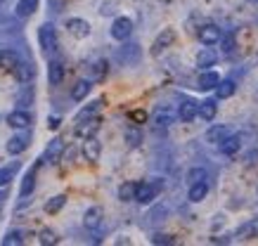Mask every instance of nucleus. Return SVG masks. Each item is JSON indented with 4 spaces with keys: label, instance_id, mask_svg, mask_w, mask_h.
Masks as SVG:
<instances>
[{
    "label": "nucleus",
    "instance_id": "obj_11",
    "mask_svg": "<svg viewBox=\"0 0 258 246\" xmlns=\"http://www.w3.org/2000/svg\"><path fill=\"white\" fill-rule=\"evenodd\" d=\"M8 126L17 128V130H24V128L31 126V114H26V111H12L8 116Z\"/></svg>",
    "mask_w": 258,
    "mask_h": 246
},
{
    "label": "nucleus",
    "instance_id": "obj_32",
    "mask_svg": "<svg viewBox=\"0 0 258 246\" xmlns=\"http://www.w3.org/2000/svg\"><path fill=\"white\" fill-rule=\"evenodd\" d=\"M135 185L138 183H123L118 187V199L121 201H135Z\"/></svg>",
    "mask_w": 258,
    "mask_h": 246
},
{
    "label": "nucleus",
    "instance_id": "obj_10",
    "mask_svg": "<svg viewBox=\"0 0 258 246\" xmlns=\"http://www.w3.org/2000/svg\"><path fill=\"white\" fill-rule=\"evenodd\" d=\"M102 208L100 206H90L86 211V215H83V227H86V230H97V227H100L102 225Z\"/></svg>",
    "mask_w": 258,
    "mask_h": 246
},
{
    "label": "nucleus",
    "instance_id": "obj_31",
    "mask_svg": "<svg viewBox=\"0 0 258 246\" xmlns=\"http://www.w3.org/2000/svg\"><path fill=\"white\" fill-rule=\"evenodd\" d=\"M12 73H15V76H17V80H22V83H26V80H29V78H31V76H33L31 66H29V64H24L22 59H19V64H17L15 69H12Z\"/></svg>",
    "mask_w": 258,
    "mask_h": 246
},
{
    "label": "nucleus",
    "instance_id": "obj_30",
    "mask_svg": "<svg viewBox=\"0 0 258 246\" xmlns=\"http://www.w3.org/2000/svg\"><path fill=\"white\" fill-rule=\"evenodd\" d=\"M100 107H102V100L86 104V107H83V109H81L79 114H76V121H81V119H90V116H97V111H100Z\"/></svg>",
    "mask_w": 258,
    "mask_h": 246
},
{
    "label": "nucleus",
    "instance_id": "obj_3",
    "mask_svg": "<svg viewBox=\"0 0 258 246\" xmlns=\"http://www.w3.org/2000/svg\"><path fill=\"white\" fill-rule=\"evenodd\" d=\"M159 194L157 183H138L135 185V201L138 204H152Z\"/></svg>",
    "mask_w": 258,
    "mask_h": 246
},
{
    "label": "nucleus",
    "instance_id": "obj_15",
    "mask_svg": "<svg viewBox=\"0 0 258 246\" xmlns=\"http://www.w3.org/2000/svg\"><path fill=\"white\" fill-rule=\"evenodd\" d=\"M239 147H242V140L237 135H227L225 140H220L218 142V149L225 154V156H232V154H237L239 151Z\"/></svg>",
    "mask_w": 258,
    "mask_h": 246
},
{
    "label": "nucleus",
    "instance_id": "obj_4",
    "mask_svg": "<svg viewBox=\"0 0 258 246\" xmlns=\"http://www.w3.org/2000/svg\"><path fill=\"white\" fill-rule=\"evenodd\" d=\"M97 130H100V119H97V116H90V119L76 121V128H74L76 137H81V140H86V137H93Z\"/></svg>",
    "mask_w": 258,
    "mask_h": 246
},
{
    "label": "nucleus",
    "instance_id": "obj_13",
    "mask_svg": "<svg viewBox=\"0 0 258 246\" xmlns=\"http://www.w3.org/2000/svg\"><path fill=\"white\" fill-rule=\"evenodd\" d=\"M206 194H209V185H206V180H202V183H192V185H189L187 199L192 201V204H199V201H204V199H206Z\"/></svg>",
    "mask_w": 258,
    "mask_h": 246
},
{
    "label": "nucleus",
    "instance_id": "obj_26",
    "mask_svg": "<svg viewBox=\"0 0 258 246\" xmlns=\"http://www.w3.org/2000/svg\"><path fill=\"white\" fill-rule=\"evenodd\" d=\"M230 135V130H227L225 126H213L206 130V142H211V144H218L220 140H225V137Z\"/></svg>",
    "mask_w": 258,
    "mask_h": 246
},
{
    "label": "nucleus",
    "instance_id": "obj_29",
    "mask_svg": "<svg viewBox=\"0 0 258 246\" xmlns=\"http://www.w3.org/2000/svg\"><path fill=\"white\" fill-rule=\"evenodd\" d=\"M38 241H40L43 246H55V244H59V237H57V232H55V230L45 227V230H40V232H38Z\"/></svg>",
    "mask_w": 258,
    "mask_h": 246
},
{
    "label": "nucleus",
    "instance_id": "obj_9",
    "mask_svg": "<svg viewBox=\"0 0 258 246\" xmlns=\"http://www.w3.org/2000/svg\"><path fill=\"white\" fill-rule=\"evenodd\" d=\"M199 40H202L204 45H216L220 38H223V33H220V29L216 24H206V26H202L199 29Z\"/></svg>",
    "mask_w": 258,
    "mask_h": 246
},
{
    "label": "nucleus",
    "instance_id": "obj_12",
    "mask_svg": "<svg viewBox=\"0 0 258 246\" xmlns=\"http://www.w3.org/2000/svg\"><path fill=\"white\" fill-rule=\"evenodd\" d=\"M197 111H199V104L192 102V100H185V102L178 107V119L185 121V123H189V121L197 119Z\"/></svg>",
    "mask_w": 258,
    "mask_h": 246
},
{
    "label": "nucleus",
    "instance_id": "obj_35",
    "mask_svg": "<svg viewBox=\"0 0 258 246\" xmlns=\"http://www.w3.org/2000/svg\"><path fill=\"white\" fill-rule=\"evenodd\" d=\"M171 121H173V114L168 109H159L157 116H154V123H157V126H161V128L171 126Z\"/></svg>",
    "mask_w": 258,
    "mask_h": 246
},
{
    "label": "nucleus",
    "instance_id": "obj_39",
    "mask_svg": "<svg viewBox=\"0 0 258 246\" xmlns=\"http://www.w3.org/2000/svg\"><path fill=\"white\" fill-rule=\"evenodd\" d=\"M175 239L171 237V234H154L152 237V244H173Z\"/></svg>",
    "mask_w": 258,
    "mask_h": 246
},
{
    "label": "nucleus",
    "instance_id": "obj_24",
    "mask_svg": "<svg viewBox=\"0 0 258 246\" xmlns=\"http://www.w3.org/2000/svg\"><path fill=\"white\" fill-rule=\"evenodd\" d=\"M36 190V168H31L29 173L22 178V187H19V197H29Z\"/></svg>",
    "mask_w": 258,
    "mask_h": 246
},
{
    "label": "nucleus",
    "instance_id": "obj_2",
    "mask_svg": "<svg viewBox=\"0 0 258 246\" xmlns=\"http://www.w3.org/2000/svg\"><path fill=\"white\" fill-rule=\"evenodd\" d=\"M133 36V22L128 19V17H116L114 19V24H111V38L114 40H128Z\"/></svg>",
    "mask_w": 258,
    "mask_h": 246
},
{
    "label": "nucleus",
    "instance_id": "obj_21",
    "mask_svg": "<svg viewBox=\"0 0 258 246\" xmlns=\"http://www.w3.org/2000/svg\"><path fill=\"white\" fill-rule=\"evenodd\" d=\"M17 64H19V55H17L15 50H0V69L12 71Z\"/></svg>",
    "mask_w": 258,
    "mask_h": 246
},
{
    "label": "nucleus",
    "instance_id": "obj_19",
    "mask_svg": "<svg viewBox=\"0 0 258 246\" xmlns=\"http://www.w3.org/2000/svg\"><path fill=\"white\" fill-rule=\"evenodd\" d=\"M218 62V52L213 48H204L199 50V55H197V66H202V69H209L213 64Z\"/></svg>",
    "mask_w": 258,
    "mask_h": 246
},
{
    "label": "nucleus",
    "instance_id": "obj_14",
    "mask_svg": "<svg viewBox=\"0 0 258 246\" xmlns=\"http://www.w3.org/2000/svg\"><path fill=\"white\" fill-rule=\"evenodd\" d=\"M213 90H216V97H218V100H227V97L235 95L237 86H235V80L232 78H220L218 86L213 88Z\"/></svg>",
    "mask_w": 258,
    "mask_h": 246
},
{
    "label": "nucleus",
    "instance_id": "obj_27",
    "mask_svg": "<svg viewBox=\"0 0 258 246\" xmlns=\"http://www.w3.org/2000/svg\"><path fill=\"white\" fill-rule=\"evenodd\" d=\"M237 239H251V237H258V220H249L244 222L242 227L235 232Z\"/></svg>",
    "mask_w": 258,
    "mask_h": 246
},
{
    "label": "nucleus",
    "instance_id": "obj_18",
    "mask_svg": "<svg viewBox=\"0 0 258 246\" xmlns=\"http://www.w3.org/2000/svg\"><path fill=\"white\" fill-rule=\"evenodd\" d=\"M220 76L216 71H202L199 73V78H197V88L199 90H213V88L218 86Z\"/></svg>",
    "mask_w": 258,
    "mask_h": 246
},
{
    "label": "nucleus",
    "instance_id": "obj_17",
    "mask_svg": "<svg viewBox=\"0 0 258 246\" xmlns=\"http://www.w3.org/2000/svg\"><path fill=\"white\" fill-rule=\"evenodd\" d=\"M216 114H218V102H216V100H204V102H199L197 116H202L204 121H213Z\"/></svg>",
    "mask_w": 258,
    "mask_h": 246
},
{
    "label": "nucleus",
    "instance_id": "obj_28",
    "mask_svg": "<svg viewBox=\"0 0 258 246\" xmlns=\"http://www.w3.org/2000/svg\"><path fill=\"white\" fill-rule=\"evenodd\" d=\"M64 206H67V197H64V194H57V197H52V199H47L45 201V213L55 215V213H59Z\"/></svg>",
    "mask_w": 258,
    "mask_h": 246
},
{
    "label": "nucleus",
    "instance_id": "obj_23",
    "mask_svg": "<svg viewBox=\"0 0 258 246\" xmlns=\"http://www.w3.org/2000/svg\"><path fill=\"white\" fill-rule=\"evenodd\" d=\"M125 142H128V147H140L142 144V128L138 126V123H133V126H128L125 128Z\"/></svg>",
    "mask_w": 258,
    "mask_h": 246
},
{
    "label": "nucleus",
    "instance_id": "obj_37",
    "mask_svg": "<svg viewBox=\"0 0 258 246\" xmlns=\"http://www.w3.org/2000/svg\"><path fill=\"white\" fill-rule=\"evenodd\" d=\"M12 178H15V166L0 168V187H5V185H8Z\"/></svg>",
    "mask_w": 258,
    "mask_h": 246
},
{
    "label": "nucleus",
    "instance_id": "obj_40",
    "mask_svg": "<svg viewBox=\"0 0 258 246\" xmlns=\"http://www.w3.org/2000/svg\"><path fill=\"white\" fill-rule=\"evenodd\" d=\"M59 123H62V121L57 119V116H50V121H47V126L52 128V130H57V128H59Z\"/></svg>",
    "mask_w": 258,
    "mask_h": 246
},
{
    "label": "nucleus",
    "instance_id": "obj_20",
    "mask_svg": "<svg viewBox=\"0 0 258 246\" xmlns=\"http://www.w3.org/2000/svg\"><path fill=\"white\" fill-rule=\"evenodd\" d=\"M93 90V80H88V78H81L76 80V86L71 88V97L76 100V102H81V100H86L88 93Z\"/></svg>",
    "mask_w": 258,
    "mask_h": 246
},
{
    "label": "nucleus",
    "instance_id": "obj_16",
    "mask_svg": "<svg viewBox=\"0 0 258 246\" xmlns=\"http://www.w3.org/2000/svg\"><path fill=\"white\" fill-rule=\"evenodd\" d=\"M47 80H50V86H59V83L64 80V66H62V62L52 59V62L47 64Z\"/></svg>",
    "mask_w": 258,
    "mask_h": 246
},
{
    "label": "nucleus",
    "instance_id": "obj_41",
    "mask_svg": "<svg viewBox=\"0 0 258 246\" xmlns=\"http://www.w3.org/2000/svg\"><path fill=\"white\" fill-rule=\"evenodd\" d=\"M232 45H235V40H232V36H230V38H225V52H230V50H232Z\"/></svg>",
    "mask_w": 258,
    "mask_h": 246
},
{
    "label": "nucleus",
    "instance_id": "obj_33",
    "mask_svg": "<svg viewBox=\"0 0 258 246\" xmlns=\"http://www.w3.org/2000/svg\"><path fill=\"white\" fill-rule=\"evenodd\" d=\"M19 244H24V232L19 230H10L3 237V246H19Z\"/></svg>",
    "mask_w": 258,
    "mask_h": 246
},
{
    "label": "nucleus",
    "instance_id": "obj_25",
    "mask_svg": "<svg viewBox=\"0 0 258 246\" xmlns=\"http://www.w3.org/2000/svg\"><path fill=\"white\" fill-rule=\"evenodd\" d=\"M36 8H38V0H19L15 12H17V17L26 19V17H31L33 12H36Z\"/></svg>",
    "mask_w": 258,
    "mask_h": 246
},
{
    "label": "nucleus",
    "instance_id": "obj_6",
    "mask_svg": "<svg viewBox=\"0 0 258 246\" xmlns=\"http://www.w3.org/2000/svg\"><path fill=\"white\" fill-rule=\"evenodd\" d=\"M62 154H64V140L62 137H55V140L47 142V149H45V154H43V161H45V163H59Z\"/></svg>",
    "mask_w": 258,
    "mask_h": 246
},
{
    "label": "nucleus",
    "instance_id": "obj_38",
    "mask_svg": "<svg viewBox=\"0 0 258 246\" xmlns=\"http://www.w3.org/2000/svg\"><path fill=\"white\" fill-rule=\"evenodd\" d=\"M131 121H133V123H145V121H147V111H142V109L131 111Z\"/></svg>",
    "mask_w": 258,
    "mask_h": 246
},
{
    "label": "nucleus",
    "instance_id": "obj_5",
    "mask_svg": "<svg viewBox=\"0 0 258 246\" xmlns=\"http://www.w3.org/2000/svg\"><path fill=\"white\" fill-rule=\"evenodd\" d=\"M173 43H175V31H173V29H164V31H161L157 38H154V45H152V55L159 57L166 48H171Z\"/></svg>",
    "mask_w": 258,
    "mask_h": 246
},
{
    "label": "nucleus",
    "instance_id": "obj_8",
    "mask_svg": "<svg viewBox=\"0 0 258 246\" xmlns=\"http://www.w3.org/2000/svg\"><path fill=\"white\" fill-rule=\"evenodd\" d=\"M100 154H102V144L97 137H86L83 140V156H86V161H90V163H97L100 161Z\"/></svg>",
    "mask_w": 258,
    "mask_h": 246
},
{
    "label": "nucleus",
    "instance_id": "obj_7",
    "mask_svg": "<svg viewBox=\"0 0 258 246\" xmlns=\"http://www.w3.org/2000/svg\"><path fill=\"white\" fill-rule=\"evenodd\" d=\"M67 31L74 36V38H88L90 36V24H88L86 19H79V17H71L67 19Z\"/></svg>",
    "mask_w": 258,
    "mask_h": 246
},
{
    "label": "nucleus",
    "instance_id": "obj_34",
    "mask_svg": "<svg viewBox=\"0 0 258 246\" xmlns=\"http://www.w3.org/2000/svg\"><path fill=\"white\" fill-rule=\"evenodd\" d=\"M107 71H109V64L104 62V59H100V62L93 64V78L95 80H102L104 76H107Z\"/></svg>",
    "mask_w": 258,
    "mask_h": 246
},
{
    "label": "nucleus",
    "instance_id": "obj_36",
    "mask_svg": "<svg viewBox=\"0 0 258 246\" xmlns=\"http://www.w3.org/2000/svg\"><path fill=\"white\" fill-rule=\"evenodd\" d=\"M187 180H189V185L202 183V180H206V171H204V168H192V171L187 173Z\"/></svg>",
    "mask_w": 258,
    "mask_h": 246
},
{
    "label": "nucleus",
    "instance_id": "obj_1",
    "mask_svg": "<svg viewBox=\"0 0 258 246\" xmlns=\"http://www.w3.org/2000/svg\"><path fill=\"white\" fill-rule=\"evenodd\" d=\"M38 43L40 48H43V52L45 55H50V52H55L57 50V31L52 24H43L38 29Z\"/></svg>",
    "mask_w": 258,
    "mask_h": 246
},
{
    "label": "nucleus",
    "instance_id": "obj_22",
    "mask_svg": "<svg viewBox=\"0 0 258 246\" xmlns=\"http://www.w3.org/2000/svg\"><path fill=\"white\" fill-rule=\"evenodd\" d=\"M26 147H29V140L24 135H15L8 140V154H12V156H17V154H22V151H26Z\"/></svg>",
    "mask_w": 258,
    "mask_h": 246
}]
</instances>
